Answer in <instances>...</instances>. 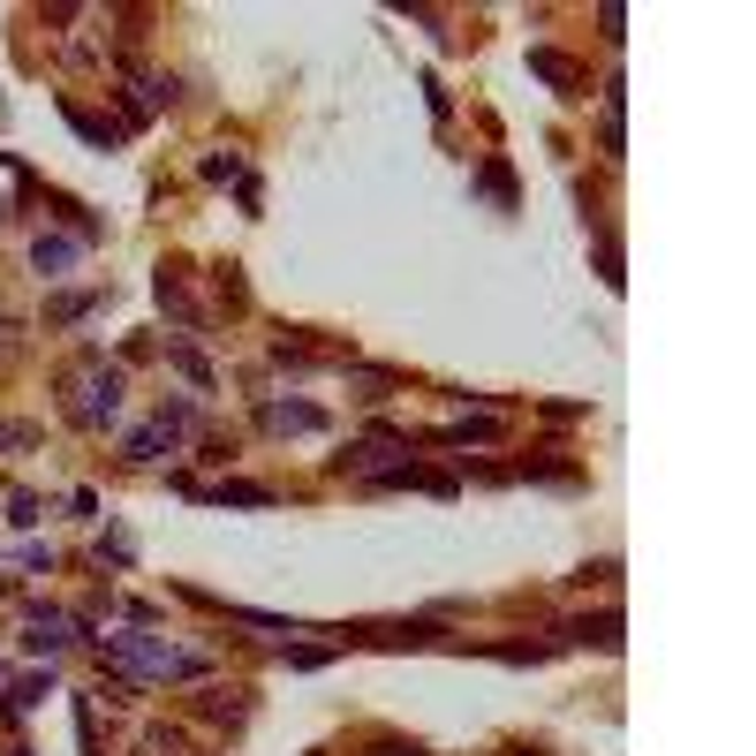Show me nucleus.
Masks as SVG:
<instances>
[{
  "label": "nucleus",
  "mask_w": 756,
  "mask_h": 756,
  "mask_svg": "<svg viewBox=\"0 0 756 756\" xmlns=\"http://www.w3.org/2000/svg\"><path fill=\"white\" fill-rule=\"evenodd\" d=\"M500 431H507L500 417H469V423H447V431H439V447H469V439L484 447V439H500Z\"/></svg>",
  "instance_id": "9b49d317"
},
{
  "label": "nucleus",
  "mask_w": 756,
  "mask_h": 756,
  "mask_svg": "<svg viewBox=\"0 0 756 756\" xmlns=\"http://www.w3.org/2000/svg\"><path fill=\"white\" fill-rule=\"evenodd\" d=\"M205 500H219V507H273L280 492H273V484H243V477H219Z\"/></svg>",
  "instance_id": "9d476101"
},
{
  "label": "nucleus",
  "mask_w": 756,
  "mask_h": 756,
  "mask_svg": "<svg viewBox=\"0 0 756 756\" xmlns=\"http://www.w3.org/2000/svg\"><path fill=\"white\" fill-rule=\"evenodd\" d=\"M167 364H174V371H182V378H190L197 394H212V364H205V356H197V348H167Z\"/></svg>",
  "instance_id": "f8f14e48"
},
{
  "label": "nucleus",
  "mask_w": 756,
  "mask_h": 756,
  "mask_svg": "<svg viewBox=\"0 0 756 756\" xmlns=\"http://www.w3.org/2000/svg\"><path fill=\"white\" fill-rule=\"evenodd\" d=\"M8 756H31V749H8Z\"/></svg>",
  "instance_id": "aec40b11"
},
{
  "label": "nucleus",
  "mask_w": 756,
  "mask_h": 756,
  "mask_svg": "<svg viewBox=\"0 0 756 756\" xmlns=\"http://www.w3.org/2000/svg\"><path fill=\"white\" fill-rule=\"evenodd\" d=\"M61 643H76V621L53 613V605H31L23 613V651H61Z\"/></svg>",
  "instance_id": "7ed1b4c3"
},
{
  "label": "nucleus",
  "mask_w": 756,
  "mask_h": 756,
  "mask_svg": "<svg viewBox=\"0 0 756 756\" xmlns=\"http://www.w3.org/2000/svg\"><path fill=\"white\" fill-rule=\"evenodd\" d=\"M568 635L575 643H597V651H621V613H575Z\"/></svg>",
  "instance_id": "1a4fd4ad"
},
{
  "label": "nucleus",
  "mask_w": 756,
  "mask_h": 756,
  "mask_svg": "<svg viewBox=\"0 0 756 756\" xmlns=\"http://www.w3.org/2000/svg\"><path fill=\"white\" fill-rule=\"evenodd\" d=\"M45 688H53L45 673H31V681H16V704H45Z\"/></svg>",
  "instance_id": "a211bd4d"
},
{
  "label": "nucleus",
  "mask_w": 756,
  "mask_h": 756,
  "mask_svg": "<svg viewBox=\"0 0 756 756\" xmlns=\"http://www.w3.org/2000/svg\"><path fill=\"white\" fill-rule=\"evenodd\" d=\"M356 643H386V651H423V643H439V629L431 621H386V629H356Z\"/></svg>",
  "instance_id": "423d86ee"
},
{
  "label": "nucleus",
  "mask_w": 756,
  "mask_h": 756,
  "mask_svg": "<svg viewBox=\"0 0 756 756\" xmlns=\"http://www.w3.org/2000/svg\"><path fill=\"white\" fill-rule=\"evenodd\" d=\"M174 439H182V431H174L167 417H152V423H136V431L122 439V454L129 462H160V454H174Z\"/></svg>",
  "instance_id": "39448f33"
},
{
  "label": "nucleus",
  "mask_w": 756,
  "mask_h": 756,
  "mask_svg": "<svg viewBox=\"0 0 756 756\" xmlns=\"http://www.w3.org/2000/svg\"><path fill=\"white\" fill-rule=\"evenodd\" d=\"M371 756H423V749H417V742H378Z\"/></svg>",
  "instance_id": "6ab92c4d"
},
{
  "label": "nucleus",
  "mask_w": 756,
  "mask_h": 756,
  "mask_svg": "<svg viewBox=\"0 0 756 756\" xmlns=\"http://www.w3.org/2000/svg\"><path fill=\"white\" fill-rule=\"evenodd\" d=\"M106 658H122L136 673H160V681H190V673H205V658H190V651H174L160 635H106Z\"/></svg>",
  "instance_id": "f257e3e1"
},
{
  "label": "nucleus",
  "mask_w": 756,
  "mask_h": 756,
  "mask_svg": "<svg viewBox=\"0 0 756 756\" xmlns=\"http://www.w3.org/2000/svg\"><path fill=\"white\" fill-rule=\"evenodd\" d=\"M0 681H8V666H0Z\"/></svg>",
  "instance_id": "412c9836"
},
{
  "label": "nucleus",
  "mask_w": 756,
  "mask_h": 756,
  "mask_svg": "<svg viewBox=\"0 0 756 756\" xmlns=\"http://www.w3.org/2000/svg\"><path fill=\"white\" fill-rule=\"evenodd\" d=\"M243 712H251V704H243V688H227V696L212 688V696H205V718H227V726H243Z\"/></svg>",
  "instance_id": "2eb2a0df"
},
{
  "label": "nucleus",
  "mask_w": 756,
  "mask_h": 756,
  "mask_svg": "<svg viewBox=\"0 0 756 756\" xmlns=\"http://www.w3.org/2000/svg\"><path fill=\"white\" fill-rule=\"evenodd\" d=\"M280 658H288V666H326V658H334V651H326V643H280Z\"/></svg>",
  "instance_id": "dca6fc26"
},
{
  "label": "nucleus",
  "mask_w": 756,
  "mask_h": 756,
  "mask_svg": "<svg viewBox=\"0 0 756 756\" xmlns=\"http://www.w3.org/2000/svg\"><path fill=\"white\" fill-rule=\"evenodd\" d=\"M69 417L84 423V431H106V423L122 417V371H106V364L91 356L84 378H76V401H69Z\"/></svg>",
  "instance_id": "f03ea898"
},
{
  "label": "nucleus",
  "mask_w": 756,
  "mask_h": 756,
  "mask_svg": "<svg viewBox=\"0 0 756 756\" xmlns=\"http://www.w3.org/2000/svg\"><path fill=\"white\" fill-rule=\"evenodd\" d=\"M61 114H69V122L84 129L91 144H114V136H122V129H114V122H99V114H84V106H76V99H69V106H61Z\"/></svg>",
  "instance_id": "4468645a"
},
{
  "label": "nucleus",
  "mask_w": 756,
  "mask_h": 756,
  "mask_svg": "<svg viewBox=\"0 0 756 756\" xmlns=\"http://www.w3.org/2000/svg\"><path fill=\"white\" fill-rule=\"evenodd\" d=\"M91 303H99V295H53V303H45V326H76V318H84V310H91Z\"/></svg>",
  "instance_id": "ddd939ff"
},
{
  "label": "nucleus",
  "mask_w": 756,
  "mask_h": 756,
  "mask_svg": "<svg viewBox=\"0 0 756 756\" xmlns=\"http://www.w3.org/2000/svg\"><path fill=\"white\" fill-rule=\"evenodd\" d=\"M0 447H16V454H23V447H39V431H31V423H0Z\"/></svg>",
  "instance_id": "f3484780"
},
{
  "label": "nucleus",
  "mask_w": 756,
  "mask_h": 756,
  "mask_svg": "<svg viewBox=\"0 0 756 756\" xmlns=\"http://www.w3.org/2000/svg\"><path fill=\"white\" fill-rule=\"evenodd\" d=\"M257 423L280 431V439H288V431H326V409H318V401H265Z\"/></svg>",
  "instance_id": "20e7f679"
},
{
  "label": "nucleus",
  "mask_w": 756,
  "mask_h": 756,
  "mask_svg": "<svg viewBox=\"0 0 756 756\" xmlns=\"http://www.w3.org/2000/svg\"><path fill=\"white\" fill-rule=\"evenodd\" d=\"M530 69H538L545 84H560L568 99H583V69H575L568 53H552V45H538V53H530Z\"/></svg>",
  "instance_id": "6e6552de"
},
{
  "label": "nucleus",
  "mask_w": 756,
  "mask_h": 756,
  "mask_svg": "<svg viewBox=\"0 0 756 756\" xmlns=\"http://www.w3.org/2000/svg\"><path fill=\"white\" fill-rule=\"evenodd\" d=\"M76 257H84V243H69V235H39V243H31V265H39L45 280H61Z\"/></svg>",
  "instance_id": "0eeeda50"
}]
</instances>
